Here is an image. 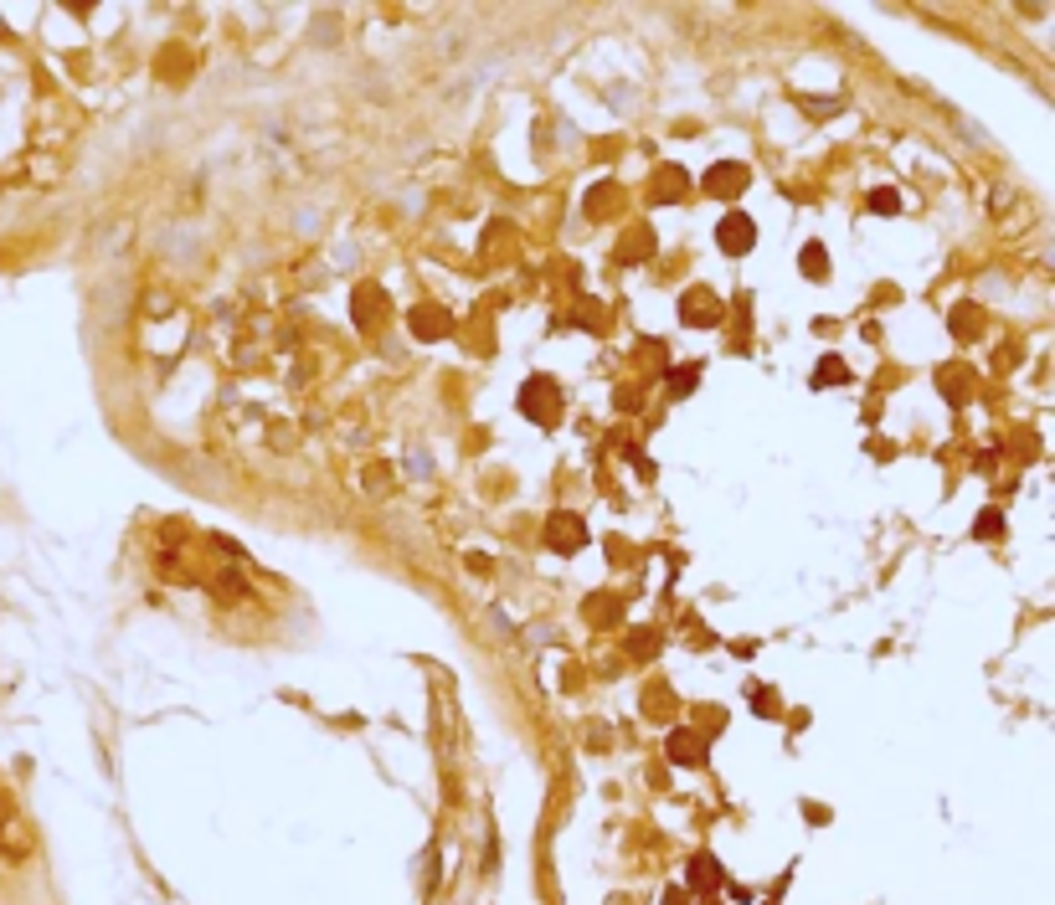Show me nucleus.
<instances>
[{
  "instance_id": "obj_9",
  "label": "nucleus",
  "mask_w": 1055,
  "mask_h": 905,
  "mask_svg": "<svg viewBox=\"0 0 1055 905\" xmlns=\"http://www.w3.org/2000/svg\"><path fill=\"white\" fill-rule=\"evenodd\" d=\"M870 207H876L880 217H891V211H895V191H876V196H870Z\"/></svg>"
},
{
  "instance_id": "obj_2",
  "label": "nucleus",
  "mask_w": 1055,
  "mask_h": 905,
  "mask_svg": "<svg viewBox=\"0 0 1055 905\" xmlns=\"http://www.w3.org/2000/svg\"><path fill=\"white\" fill-rule=\"evenodd\" d=\"M690 885H695V890H716L721 885V870H716V859H711V854L690 859Z\"/></svg>"
},
{
  "instance_id": "obj_1",
  "label": "nucleus",
  "mask_w": 1055,
  "mask_h": 905,
  "mask_svg": "<svg viewBox=\"0 0 1055 905\" xmlns=\"http://www.w3.org/2000/svg\"><path fill=\"white\" fill-rule=\"evenodd\" d=\"M721 247L726 253H747L751 247V222L741 211H726V222H721Z\"/></svg>"
},
{
  "instance_id": "obj_5",
  "label": "nucleus",
  "mask_w": 1055,
  "mask_h": 905,
  "mask_svg": "<svg viewBox=\"0 0 1055 905\" xmlns=\"http://www.w3.org/2000/svg\"><path fill=\"white\" fill-rule=\"evenodd\" d=\"M670 756H674V762H685V766H701V762H705L701 741H695V736H685V731H680V736L670 741Z\"/></svg>"
},
{
  "instance_id": "obj_8",
  "label": "nucleus",
  "mask_w": 1055,
  "mask_h": 905,
  "mask_svg": "<svg viewBox=\"0 0 1055 905\" xmlns=\"http://www.w3.org/2000/svg\"><path fill=\"white\" fill-rule=\"evenodd\" d=\"M803 273H814V278L829 273V268H824V247H808V253H803Z\"/></svg>"
},
{
  "instance_id": "obj_7",
  "label": "nucleus",
  "mask_w": 1055,
  "mask_h": 905,
  "mask_svg": "<svg viewBox=\"0 0 1055 905\" xmlns=\"http://www.w3.org/2000/svg\"><path fill=\"white\" fill-rule=\"evenodd\" d=\"M834 381H845V361H818V386H834Z\"/></svg>"
},
{
  "instance_id": "obj_10",
  "label": "nucleus",
  "mask_w": 1055,
  "mask_h": 905,
  "mask_svg": "<svg viewBox=\"0 0 1055 905\" xmlns=\"http://www.w3.org/2000/svg\"><path fill=\"white\" fill-rule=\"evenodd\" d=\"M664 905H685V895H680V890H670V895H664Z\"/></svg>"
},
{
  "instance_id": "obj_6",
  "label": "nucleus",
  "mask_w": 1055,
  "mask_h": 905,
  "mask_svg": "<svg viewBox=\"0 0 1055 905\" xmlns=\"http://www.w3.org/2000/svg\"><path fill=\"white\" fill-rule=\"evenodd\" d=\"M412 324H417V330H438V334H443L448 330V314H432V309H417V314H412Z\"/></svg>"
},
{
  "instance_id": "obj_4",
  "label": "nucleus",
  "mask_w": 1055,
  "mask_h": 905,
  "mask_svg": "<svg viewBox=\"0 0 1055 905\" xmlns=\"http://www.w3.org/2000/svg\"><path fill=\"white\" fill-rule=\"evenodd\" d=\"M551 545H557V551H576V545H582V525H576L572 515H566V520H551Z\"/></svg>"
},
{
  "instance_id": "obj_3",
  "label": "nucleus",
  "mask_w": 1055,
  "mask_h": 905,
  "mask_svg": "<svg viewBox=\"0 0 1055 905\" xmlns=\"http://www.w3.org/2000/svg\"><path fill=\"white\" fill-rule=\"evenodd\" d=\"M741 186H747L741 165H716V175H711V191H716V196H736Z\"/></svg>"
}]
</instances>
